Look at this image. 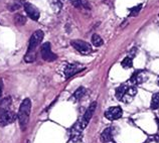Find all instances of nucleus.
<instances>
[{
	"instance_id": "f257e3e1",
	"label": "nucleus",
	"mask_w": 159,
	"mask_h": 143,
	"mask_svg": "<svg viewBox=\"0 0 159 143\" xmlns=\"http://www.w3.org/2000/svg\"><path fill=\"white\" fill-rule=\"evenodd\" d=\"M137 94V89L134 86L121 85L116 89V98L125 103H130Z\"/></svg>"
},
{
	"instance_id": "f03ea898",
	"label": "nucleus",
	"mask_w": 159,
	"mask_h": 143,
	"mask_svg": "<svg viewBox=\"0 0 159 143\" xmlns=\"http://www.w3.org/2000/svg\"><path fill=\"white\" fill-rule=\"evenodd\" d=\"M30 109H31V102H30V100H29L28 98L24 99L22 101L21 105H20V108H19V111H18V115H17L19 125H20V127H21L22 130L25 129L26 125L28 123L29 116H30Z\"/></svg>"
},
{
	"instance_id": "7ed1b4c3",
	"label": "nucleus",
	"mask_w": 159,
	"mask_h": 143,
	"mask_svg": "<svg viewBox=\"0 0 159 143\" xmlns=\"http://www.w3.org/2000/svg\"><path fill=\"white\" fill-rule=\"evenodd\" d=\"M16 114L10 110H1L0 109V127L7 126L16 120Z\"/></svg>"
},
{
	"instance_id": "20e7f679",
	"label": "nucleus",
	"mask_w": 159,
	"mask_h": 143,
	"mask_svg": "<svg viewBox=\"0 0 159 143\" xmlns=\"http://www.w3.org/2000/svg\"><path fill=\"white\" fill-rule=\"evenodd\" d=\"M70 44L73 45V48L78 50L80 53L82 54H89L92 53V47L90 44H88L87 41H84V40H81V39H74L70 41Z\"/></svg>"
},
{
	"instance_id": "39448f33",
	"label": "nucleus",
	"mask_w": 159,
	"mask_h": 143,
	"mask_svg": "<svg viewBox=\"0 0 159 143\" xmlns=\"http://www.w3.org/2000/svg\"><path fill=\"white\" fill-rule=\"evenodd\" d=\"M43 36H44V33L43 30L34 31V33L31 35L30 39H29L27 52H34L35 48L41 44V41H43Z\"/></svg>"
},
{
	"instance_id": "423d86ee",
	"label": "nucleus",
	"mask_w": 159,
	"mask_h": 143,
	"mask_svg": "<svg viewBox=\"0 0 159 143\" xmlns=\"http://www.w3.org/2000/svg\"><path fill=\"white\" fill-rule=\"evenodd\" d=\"M40 53H41V58L47 62H53L54 60H57V56L52 53L51 44L49 43H44L41 45Z\"/></svg>"
},
{
	"instance_id": "0eeeda50",
	"label": "nucleus",
	"mask_w": 159,
	"mask_h": 143,
	"mask_svg": "<svg viewBox=\"0 0 159 143\" xmlns=\"http://www.w3.org/2000/svg\"><path fill=\"white\" fill-rule=\"evenodd\" d=\"M96 107H97V103L96 102H93L92 103L90 106H89V108L87 109V111L85 112V114H84V116H83V118H82V120H80L79 122H80V125H81V127L83 128V129H85L86 128V126L89 124V122H90V120H91V118L93 117V114H94V112H95V110H96Z\"/></svg>"
},
{
	"instance_id": "6e6552de",
	"label": "nucleus",
	"mask_w": 159,
	"mask_h": 143,
	"mask_svg": "<svg viewBox=\"0 0 159 143\" xmlns=\"http://www.w3.org/2000/svg\"><path fill=\"white\" fill-rule=\"evenodd\" d=\"M122 115H123V110H122V108L119 106L110 107L109 109H107L105 112V117L110 121L118 120L119 118L122 117Z\"/></svg>"
},
{
	"instance_id": "1a4fd4ad",
	"label": "nucleus",
	"mask_w": 159,
	"mask_h": 143,
	"mask_svg": "<svg viewBox=\"0 0 159 143\" xmlns=\"http://www.w3.org/2000/svg\"><path fill=\"white\" fill-rule=\"evenodd\" d=\"M24 11L26 12V15L29 18H31L32 20H34V21L39 20V15H40L39 10L37 9V7L33 5V4L29 2L24 3Z\"/></svg>"
},
{
	"instance_id": "9d476101",
	"label": "nucleus",
	"mask_w": 159,
	"mask_h": 143,
	"mask_svg": "<svg viewBox=\"0 0 159 143\" xmlns=\"http://www.w3.org/2000/svg\"><path fill=\"white\" fill-rule=\"evenodd\" d=\"M147 80V75L144 71H136L130 78V82L133 85H140Z\"/></svg>"
},
{
	"instance_id": "9b49d317",
	"label": "nucleus",
	"mask_w": 159,
	"mask_h": 143,
	"mask_svg": "<svg viewBox=\"0 0 159 143\" xmlns=\"http://www.w3.org/2000/svg\"><path fill=\"white\" fill-rule=\"evenodd\" d=\"M82 70H84V68H82V67H80L78 64H69L66 65V67L65 68V77L68 79V78H70L73 77V76L75 74L79 73V72H81Z\"/></svg>"
},
{
	"instance_id": "f8f14e48",
	"label": "nucleus",
	"mask_w": 159,
	"mask_h": 143,
	"mask_svg": "<svg viewBox=\"0 0 159 143\" xmlns=\"http://www.w3.org/2000/svg\"><path fill=\"white\" fill-rule=\"evenodd\" d=\"M113 136H114V128L108 127L101 134V141L103 143H111L113 142Z\"/></svg>"
},
{
	"instance_id": "ddd939ff",
	"label": "nucleus",
	"mask_w": 159,
	"mask_h": 143,
	"mask_svg": "<svg viewBox=\"0 0 159 143\" xmlns=\"http://www.w3.org/2000/svg\"><path fill=\"white\" fill-rule=\"evenodd\" d=\"M85 94H86V89L84 87H80L79 89H77L76 91H75V93L73 95V98L77 101L81 100L83 97L85 96Z\"/></svg>"
},
{
	"instance_id": "4468645a",
	"label": "nucleus",
	"mask_w": 159,
	"mask_h": 143,
	"mask_svg": "<svg viewBox=\"0 0 159 143\" xmlns=\"http://www.w3.org/2000/svg\"><path fill=\"white\" fill-rule=\"evenodd\" d=\"M11 102H12V100H11L10 97L4 98L1 102H0V109H1V110H9Z\"/></svg>"
},
{
	"instance_id": "2eb2a0df",
	"label": "nucleus",
	"mask_w": 159,
	"mask_h": 143,
	"mask_svg": "<svg viewBox=\"0 0 159 143\" xmlns=\"http://www.w3.org/2000/svg\"><path fill=\"white\" fill-rule=\"evenodd\" d=\"M70 3H72L76 8H82V7L90 8L86 0H70Z\"/></svg>"
},
{
	"instance_id": "dca6fc26",
	"label": "nucleus",
	"mask_w": 159,
	"mask_h": 143,
	"mask_svg": "<svg viewBox=\"0 0 159 143\" xmlns=\"http://www.w3.org/2000/svg\"><path fill=\"white\" fill-rule=\"evenodd\" d=\"M150 107H151V109H154V110L159 108V92H157V93H155L152 96Z\"/></svg>"
},
{
	"instance_id": "f3484780",
	"label": "nucleus",
	"mask_w": 159,
	"mask_h": 143,
	"mask_svg": "<svg viewBox=\"0 0 159 143\" xmlns=\"http://www.w3.org/2000/svg\"><path fill=\"white\" fill-rule=\"evenodd\" d=\"M14 23L16 25H24L26 23V17L22 14H15L14 15Z\"/></svg>"
},
{
	"instance_id": "a211bd4d",
	"label": "nucleus",
	"mask_w": 159,
	"mask_h": 143,
	"mask_svg": "<svg viewBox=\"0 0 159 143\" xmlns=\"http://www.w3.org/2000/svg\"><path fill=\"white\" fill-rule=\"evenodd\" d=\"M92 44H93V45H95V47L99 48L104 44V41L101 36L95 33V35H93V36H92Z\"/></svg>"
},
{
	"instance_id": "6ab92c4d",
	"label": "nucleus",
	"mask_w": 159,
	"mask_h": 143,
	"mask_svg": "<svg viewBox=\"0 0 159 143\" xmlns=\"http://www.w3.org/2000/svg\"><path fill=\"white\" fill-rule=\"evenodd\" d=\"M121 65H122V67H123V68H125V69H130V68H132V67H133L132 58L131 57H126L122 61V62H121Z\"/></svg>"
},
{
	"instance_id": "aec40b11",
	"label": "nucleus",
	"mask_w": 159,
	"mask_h": 143,
	"mask_svg": "<svg viewBox=\"0 0 159 143\" xmlns=\"http://www.w3.org/2000/svg\"><path fill=\"white\" fill-rule=\"evenodd\" d=\"M35 60V52H27L25 57H24V61L27 62H31Z\"/></svg>"
},
{
	"instance_id": "412c9836",
	"label": "nucleus",
	"mask_w": 159,
	"mask_h": 143,
	"mask_svg": "<svg viewBox=\"0 0 159 143\" xmlns=\"http://www.w3.org/2000/svg\"><path fill=\"white\" fill-rule=\"evenodd\" d=\"M141 7H142V4H139L138 6L136 7H133L130 9V16H137L139 11L141 10Z\"/></svg>"
},
{
	"instance_id": "4be33fe9",
	"label": "nucleus",
	"mask_w": 159,
	"mask_h": 143,
	"mask_svg": "<svg viewBox=\"0 0 159 143\" xmlns=\"http://www.w3.org/2000/svg\"><path fill=\"white\" fill-rule=\"evenodd\" d=\"M2 88H3V84L0 82V97L2 95Z\"/></svg>"
},
{
	"instance_id": "5701e85b",
	"label": "nucleus",
	"mask_w": 159,
	"mask_h": 143,
	"mask_svg": "<svg viewBox=\"0 0 159 143\" xmlns=\"http://www.w3.org/2000/svg\"><path fill=\"white\" fill-rule=\"evenodd\" d=\"M15 1H16V3H22V2H24V1H25V0H15Z\"/></svg>"
},
{
	"instance_id": "b1692460",
	"label": "nucleus",
	"mask_w": 159,
	"mask_h": 143,
	"mask_svg": "<svg viewBox=\"0 0 159 143\" xmlns=\"http://www.w3.org/2000/svg\"><path fill=\"white\" fill-rule=\"evenodd\" d=\"M157 85L159 86V77H158V79H157Z\"/></svg>"
}]
</instances>
